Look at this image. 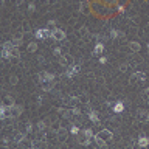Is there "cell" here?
I'll return each instance as SVG.
<instances>
[{"label": "cell", "mask_w": 149, "mask_h": 149, "mask_svg": "<svg viewBox=\"0 0 149 149\" xmlns=\"http://www.w3.org/2000/svg\"><path fill=\"white\" fill-rule=\"evenodd\" d=\"M26 50H28L30 53H36L37 51V42H30L28 47H26Z\"/></svg>", "instance_id": "7402d4cb"}, {"label": "cell", "mask_w": 149, "mask_h": 149, "mask_svg": "<svg viewBox=\"0 0 149 149\" xmlns=\"http://www.w3.org/2000/svg\"><path fill=\"white\" fill-rule=\"evenodd\" d=\"M129 50L134 53H138L140 50H141V45H140L138 42H135V40H132V42H129Z\"/></svg>", "instance_id": "2e32d148"}, {"label": "cell", "mask_w": 149, "mask_h": 149, "mask_svg": "<svg viewBox=\"0 0 149 149\" xmlns=\"http://www.w3.org/2000/svg\"><path fill=\"white\" fill-rule=\"evenodd\" d=\"M98 135H99V137H101L103 140H106V141H109V140L114 138V134H112V130H109V129H103V130H99Z\"/></svg>", "instance_id": "8fae6325"}, {"label": "cell", "mask_w": 149, "mask_h": 149, "mask_svg": "<svg viewBox=\"0 0 149 149\" xmlns=\"http://www.w3.org/2000/svg\"><path fill=\"white\" fill-rule=\"evenodd\" d=\"M103 53H104V44L98 42L96 45H95V48H93V56H101Z\"/></svg>", "instance_id": "4fadbf2b"}, {"label": "cell", "mask_w": 149, "mask_h": 149, "mask_svg": "<svg viewBox=\"0 0 149 149\" xmlns=\"http://www.w3.org/2000/svg\"><path fill=\"white\" fill-rule=\"evenodd\" d=\"M137 144L140 148H148L149 146V138L146 137V135H140L138 140H137Z\"/></svg>", "instance_id": "5bb4252c"}, {"label": "cell", "mask_w": 149, "mask_h": 149, "mask_svg": "<svg viewBox=\"0 0 149 149\" xmlns=\"http://www.w3.org/2000/svg\"><path fill=\"white\" fill-rule=\"evenodd\" d=\"M143 96L146 98V101H149V89H146V90L143 92Z\"/></svg>", "instance_id": "e575fe53"}, {"label": "cell", "mask_w": 149, "mask_h": 149, "mask_svg": "<svg viewBox=\"0 0 149 149\" xmlns=\"http://www.w3.org/2000/svg\"><path fill=\"white\" fill-rule=\"evenodd\" d=\"M123 110H124V104L121 101H116L114 104V112H115V114H121Z\"/></svg>", "instance_id": "ac0fdd59"}, {"label": "cell", "mask_w": 149, "mask_h": 149, "mask_svg": "<svg viewBox=\"0 0 149 149\" xmlns=\"http://www.w3.org/2000/svg\"><path fill=\"white\" fill-rule=\"evenodd\" d=\"M56 135H58V140H59V141H64V140L67 138V130L64 128H59L58 132H56Z\"/></svg>", "instance_id": "e0dca14e"}, {"label": "cell", "mask_w": 149, "mask_h": 149, "mask_svg": "<svg viewBox=\"0 0 149 149\" xmlns=\"http://www.w3.org/2000/svg\"><path fill=\"white\" fill-rule=\"evenodd\" d=\"M22 110H24V107L17 106V104L10 107V118H19V116L22 115Z\"/></svg>", "instance_id": "ba28073f"}, {"label": "cell", "mask_w": 149, "mask_h": 149, "mask_svg": "<svg viewBox=\"0 0 149 149\" xmlns=\"http://www.w3.org/2000/svg\"><path fill=\"white\" fill-rule=\"evenodd\" d=\"M45 128H47L45 121H39V123H37V130H45Z\"/></svg>", "instance_id": "4dcf8cb0"}, {"label": "cell", "mask_w": 149, "mask_h": 149, "mask_svg": "<svg viewBox=\"0 0 149 149\" xmlns=\"http://www.w3.org/2000/svg\"><path fill=\"white\" fill-rule=\"evenodd\" d=\"M34 36L39 40H45L47 37H51V31H50V28H37L34 31Z\"/></svg>", "instance_id": "7a4b0ae2"}, {"label": "cell", "mask_w": 149, "mask_h": 149, "mask_svg": "<svg viewBox=\"0 0 149 149\" xmlns=\"http://www.w3.org/2000/svg\"><path fill=\"white\" fill-rule=\"evenodd\" d=\"M93 141L96 143V146H98V148H101V149H107V143H106V140H103L98 134L93 137Z\"/></svg>", "instance_id": "7c38bea8"}, {"label": "cell", "mask_w": 149, "mask_h": 149, "mask_svg": "<svg viewBox=\"0 0 149 149\" xmlns=\"http://www.w3.org/2000/svg\"><path fill=\"white\" fill-rule=\"evenodd\" d=\"M82 132H84L85 135H87V137H89L90 140H93L95 135H93V132H92V129H82Z\"/></svg>", "instance_id": "83f0119b"}, {"label": "cell", "mask_w": 149, "mask_h": 149, "mask_svg": "<svg viewBox=\"0 0 149 149\" xmlns=\"http://www.w3.org/2000/svg\"><path fill=\"white\" fill-rule=\"evenodd\" d=\"M120 70H121V71H126V70H128V65H126V64H121V65H120Z\"/></svg>", "instance_id": "d590c367"}, {"label": "cell", "mask_w": 149, "mask_h": 149, "mask_svg": "<svg viewBox=\"0 0 149 149\" xmlns=\"http://www.w3.org/2000/svg\"><path fill=\"white\" fill-rule=\"evenodd\" d=\"M56 76L53 75V73H50V71H40V73L37 75V79H39V82L40 84H48V82H53L55 81Z\"/></svg>", "instance_id": "6da1fadb"}, {"label": "cell", "mask_w": 149, "mask_h": 149, "mask_svg": "<svg viewBox=\"0 0 149 149\" xmlns=\"http://www.w3.org/2000/svg\"><path fill=\"white\" fill-rule=\"evenodd\" d=\"M144 79H146V75H144L143 71H135V73L130 75L129 82H130V84H135V82H143Z\"/></svg>", "instance_id": "3957f363"}, {"label": "cell", "mask_w": 149, "mask_h": 149, "mask_svg": "<svg viewBox=\"0 0 149 149\" xmlns=\"http://www.w3.org/2000/svg\"><path fill=\"white\" fill-rule=\"evenodd\" d=\"M24 2H25V0H17V5H22Z\"/></svg>", "instance_id": "f35d334b"}, {"label": "cell", "mask_w": 149, "mask_h": 149, "mask_svg": "<svg viewBox=\"0 0 149 149\" xmlns=\"http://www.w3.org/2000/svg\"><path fill=\"white\" fill-rule=\"evenodd\" d=\"M24 138H25V134L24 132H17L16 137H14V143H20Z\"/></svg>", "instance_id": "d4e9b609"}, {"label": "cell", "mask_w": 149, "mask_h": 149, "mask_svg": "<svg viewBox=\"0 0 149 149\" xmlns=\"http://www.w3.org/2000/svg\"><path fill=\"white\" fill-rule=\"evenodd\" d=\"M71 62H73V56L69 55V53H64L59 58V65H62V67H70Z\"/></svg>", "instance_id": "5b68a950"}, {"label": "cell", "mask_w": 149, "mask_h": 149, "mask_svg": "<svg viewBox=\"0 0 149 149\" xmlns=\"http://www.w3.org/2000/svg\"><path fill=\"white\" fill-rule=\"evenodd\" d=\"M34 10H36V5L34 3H30L28 5V12H34Z\"/></svg>", "instance_id": "836d02e7"}, {"label": "cell", "mask_w": 149, "mask_h": 149, "mask_svg": "<svg viewBox=\"0 0 149 149\" xmlns=\"http://www.w3.org/2000/svg\"><path fill=\"white\" fill-rule=\"evenodd\" d=\"M99 62H101V64H106V62H107V59H106L104 56H101V58H99Z\"/></svg>", "instance_id": "74e56055"}, {"label": "cell", "mask_w": 149, "mask_h": 149, "mask_svg": "<svg viewBox=\"0 0 149 149\" xmlns=\"http://www.w3.org/2000/svg\"><path fill=\"white\" fill-rule=\"evenodd\" d=\"M87 116L90 118V121H92V123H95V124L99 123V116H98V114H96L95 110H89V112H87Z\"/></svg>", "instance_id": "9a60e30c"}, {"label": "cell", "mask_w": 149, "mask_h": 149, "mask_svg": "<svg viewBox=\"0 0 149 149\" xmlns=\"http://www.w3.org/2000/svg\"><path fill=\"white\" fill-rule=\"evenodd\" d=\"M11 59H19V56H20V51H19V47H12L11 48Z\"/></svg>", "instance_id": "44dd1931"}, {"label": "cell", "mask_w": 149, "mask_h": 149, "mask_svg": "<svg viewBox=\"0 0 149 149\" xmlns=\"http://www.w3.org/2000/svg\"><path fill=\"white\" fill-rule=\"evenodd\" d=\"M5 106H8V107H12V106H16L14 104V98L11 96V95H6L5 96V103H3Z\"/></svg>", "instance_id": "ffe728a7"}, {"label": "cell", "mask_w": 149, "mask_h": 149, "mask_svg": "<svg viewBox=\"0 0 149 149\" xmlns=\"http://www.w3.org/2000/svg\"><path fill=\"white\" fill-rule=\"evenodd\" d=\"M2 58L3 59H11V50H5V48H2Z\"/></svg>", "instance_id": "cb8c5ba5"}, {"label": "cell", "mask_w": 149, "mask_h": 149, "mask_svg": "<svg viewBox=\"0 0 149 149\" xmlns=\"http://www.w3.org/2000/svg\"><path fill=\"white\" fill-rule=\"evenodd\" d=\"M110 37L112 39H121V37H124V34L118 30H110Z\"/></svg>", "instance_id": "d6986e66"}, {"label": "cell", "mask_w": 149, "mask_h": 149, "mask_svg": "<svg viewBox=\"0 0 149 149\" xmlns=\"http://www.w3.org/2000/svg\"><path fill=\"white\" fill-rule=\"evenodd\" d=\"M70 132L73 134V135H78V134L81 132V129L78 128V126H75V124H73V126H71V128H70Z\"/></svg>", "instance_id": "4316f807"}, {"label": "cell", "mask_w": 149, "mask_h": 149, "mask_svg": "<svg viewBox=\"0 0 149 149\" xmlns=\"http://www.w3.org/2000/svg\"><path fill=\"white\" fill-rule=\"evenodd\" d=\"M78 71H79V65H75V64H71L69 69H67L65 71V76L67 78H73L75 75H78Z\"/></svg>", "instance_id": "30bf717a"}, {"label": "cell", "mask_w": 149, "mask_h": 149, "mask_svg": "<svg viewBox=\"0 0 149 149\" xmlns=\"http://www.w3.org/2000/svg\"><path fill=\"white\" fill-rule=\"evenodd\" d=\"M11 42H12V45H14V47H19V45L22 44V36H20V34H17L16 37H12V39H11Z\"/></svg>", "instance_id": "603a6c76"}, {"label": "cell", "mask_w": 149, "mask_h": 149, "mask_svg": "<svg viewBox=\"0 0 149 149\" xmlns=\"http://www.w3.org/2000/svg\"><path fill=\"white\" fill-rule=\"evenodd\" d=\"M44 92H50V90H53V82H48V84H44Z\"/></svg>", "instance_id": "f1b7e54d"}, {"label": "cell", "mask_w": 149, "mask_h": 149, "mask_svg": "<svg viewBox=\"0 0 149 149\" xmlns=\"http://www.w3.org/2000/svg\"><path fill=\"white\" fill-rule=\"evenodd\" d=\"M17 82H19L17 76H16V75H11V78H10V84H11V85H16Z\"/></svg>", "instance_id": "f546056e"}, {"label": "cell", "mask_w": 149, "mask_h": 149, "mask_svg": "<svg viewBox=\"0 0 149 149\" xmlns=\"http://www.w3.org/2000/svg\"><path fill=\"white\" fill-rule=\"evenodd\" d=\"M78 143L81 144V146H89V144H90V138L82 132V130L78 134Z\"/></svg>", "instance_id": "9c48e42d"}, {"label": "cell", "mask_w": 149, "mask_h": 149, "mask_svg": "<svg viewBox=\"0 0 149 149\" xmlns=\"http://www.w3.org/2000/svg\"><path fill=\"white\" fill-rule=\"evenodd\" d=\"M33 132V123H26V134Z\"/></svg>", "instance_id": "1f68e13d"}, {"label": "cell", "mask_w": 149, "mask_h": 149, "mask_svg": "<svg viewBox=\"0 0 149 149\" xmlns=\"http://www.w3.org/2000/svg\"><path fill=\"white\" fill-rule=\"evenodd\" d=\"M47 25H48V26H55V25H56V20H48Z\"/></svg>", "instance_id": "8d00e7d4"}, {"label": "cell", "mask_w": 149, "mask_h": 149, "mask_svg": "<svg viewBox=\"0 0 149 149\" xmlns=\"http://www.w3.org/2000/svg\"><path fill=\"white\" fill-rule=\"evenodd\" d=\"M137 120L140 123H149V112L144 109H138L137 110Z\"/></svg>", "instance_id": "8992f818"}, {"label": "cell", "mask_w": 149, "mask_h": 149, "mask_svg": "<svg viewBox=\"0 0 149 149\" xmlns=\"http://www.w3.org/2000/svg\"><path fill=\"white\" fill-rule=\"evenodd\" d=\"M65 31H62V30H59V28H55L51 31V39L53 40H56V42H62V40L65 39Z\"/></svg>", "instance_id": "277c9868"}, {"label": "cell", "mask_w": 149, "mask_h": 149, "mask_svg": "<svg viewBox=\"0 0 149 149\" xmlns=\"http://www.w3.org/2000/svg\"><path fill=\"white\" fill-rule=\"evenodd\" d=\"M87 33H89V31H87V28H85V26H82V28H81V30H79V34H81V36H82V37H84V36H85V34H87Z\"/></svg>", "instance_id": "d6a6232c"}, {"label": "cell", "mask_w": 149, "mask_h": 149, "mask_svg": "<svg viewBox=\"0 0 149 149\" xmlns=\"http://www.w3.org/2000/svg\"><path fill=\"white\" fill-rule=\"evenodd\" d=\"M58 112H59L64 118L70 120V121H75V114H73V110H71V109H64V107H59Z\"/></svg>", "instance_id": "52a82bcc"}, {"label": "cell", "mask_w": 149, "mask_h": 149, "mask_svg": "<svg viewBox=\"0 0 149 149\" xmlns=\"http://www.w3.org/2000/svg\"><path fill=\"white\" fill-rule=\"evenodd\" d=\"M53 55L58 56V58H61L62 55H64V51H62V48H61V47H56V48H53Z\"/></svg>", "instance_id": "484cf974"}]
</instances>
